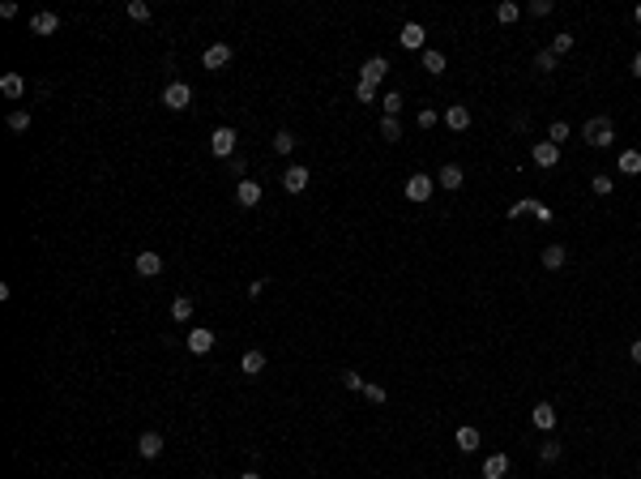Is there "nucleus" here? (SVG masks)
<instances>
[{"label":"nucleus","instance_id":"nucleus-40","mask_svg":"<svg viewBox=\"0 0 641 479\" xmlns=\"http://www.w3.org/2000/svg\"><path fill=\"white\" fill-rule=\"evenodd\" d=\"M552 51H556V56H564V51H573V34H556V39H552Z\"/></svg>","mask_w":641,"mask_h":479},{"label":"nucleus","instance_id":"nucleus-31","mask_svg":"<svg viewBox=\"0 0 641 479\" xmlns=\"http://www.w3.org/2000/svg\"><path fill=\"white\" fill-rule=\"evenodd\" d=\"M534 69H539V73H552V69H556V51H552V47H543L539 56H534Z\"/></svg>","mask_w":641,"mask_h":479},{"label":"nucleus","instance_id":"nucleus-16","mask_svg":"<svg viewBox=\"0 0 641 479\" xmlns=\"http://www.w3.org/2000/svg\"><path fill=\"white\" fill-rule=\"evenodd\" d=\"M445 124H449L453 133H466V129H470V108H466V103H453V108L445 112Z\"/></svg>","mask_w":641,"mask_h":479},{"label":"nucleus","instance_id":"nucleus-42","mask_svg":"<svg viewBox=\"0 0 641 479\" xmlns=\"http://www.w3.org/2000/svg\"><path fill=\"white\" fill-rule=\"evenodd\" d=\"M0 18H18V0H5V5H0Z\"/></svg>","mask_w":641,"mask_h":479},{"label":"nucleus","instance_id":"nucleus-19","mask_svg":"<svg viewBox=\"0 0 641 479\" xmlns=\"http://www.w3.org/2000/svg\"><path fill=\"white\" fill-rule=\"evenodd\" d=\"M505 475H509V454L484 458V479H505Z\"/></svg>","mask_w":641,"mask_h":479},{"label":"nucleus","instance_id":"nucleus-4","mask_svg":"<svg viewBox=\"0 0 641 479\" xmlns=\"http://www.w3.org/2000/svg\"><path fill=\"white\" fill-rule=\"evenodd\" d=\"M193 103V90L184 86V82H171V86H163V108L167 112H184Z\"/></svg>","mask_w":641,"mask_h":479},{"label":"nucleus","instance_id":"nucleus-26","mask_svg":"<svg viewBox=\"0 0 641 479\" xmlns=\"http://www.w3.org/2000/svg\"><path fill=\"white\" fill-rule=\"evenodd\" d=\"M381 112H385L389 120H398V112H402V94H398V90H389V94L381 98Z\"/></svg>","mask_w":641,"mask_h":479},{"label":"nucleus","instance_id":"nucleus-10","mask_svg":"<svg viewBox=\"0 0 641 479\" xmlns=\"http://www.w3.org/2000/svg\"><path fill=\"white\" fill-rule=\"evenodd\" d=\"M530 158H534V167H556V163H560V146H552V141H534Z\"/></svg>","mask_w":641,"mask_h":479},{"label":"nucleus","instance_id":"nucleus-6","mask_svg":"<svg viewBox=\"0 0 641 479\" xmlns=\"http://www.w3.org/2000/svg\"><path fill=\"white\" fill-rule=\"evenodd\" d=\"M231 65V43H214V47H205V56H201V69H227Z\"/></svg>","mask_w":641,"mask_h":479},{"label":"nucleus","instance_id":"nucleus-32","mask_svg":"<svg viewBox=\"0 0 641 479\" xmlns=\"http://www.w3.org/2000/svg\"><path fill=\"white\" fill-rule=\"evenodd\" d=\"M381 137H385V141H402V124L389 120V116H381Z\"/></svg>","mask_w":641,"mask_h":479},{"label":"nucleus","instance_id":"nucleus-43","mask_svg":"<svg viewBox=\"0 0 641 479\" xmlns=\"http://www.w3.org/2000/svg\"><path fill=\"white\" fill-rule=\"evenodd\" d=\"M436 124V112H419V129H432Z\"/></svg>","mask_w":641,"mask_h":479},{"label":"nucleus","instance_id":"nucleus-28","mask_svg":"<svg viewBox=\"0 0 641 479\" xmlns=\"http://www.w3.org/2000/svg\"><path fill=\"white\" fill-rule=\"evenodd\" d=\"M171 317H176V321H188V317H193V300H188V295H176V300H171Z\"/></svg>","mask_w":641,"mask_h":479},{"label":"nucleus","instance_id":"nucleus-22","mask_svg":"<svg viewBox=\"0 0 641 479\" xmlns=\"http://www.w3.org/2000/svg\"><path fill=\"white\" fill-rule=\"evenodd\" d=\"M240 368L248 372V377H257V372H265V351H244Z\"/></svg>","mask_w":641,"mask_h":479},{"label":"nucleus","instance_id":"nucleus-23","mask_svg":"<svg viewBox=\"0 0 641 479\" xmlns=\"http://www.w3.org/2000/svg\"><path fill=\"white\" fill-rule=\"evenodd\" d=\"M522 18V5H513V0H505V5H496V22L500 26H513Z\"/></svg>","mask_w":641,"mask_h":479},{"label":"nucleus","instance_id":"nucleus-15","mask_svg":"<svg viewBox=\"0 0 641 479\" xmlns=\"http://www.w3.org/2000/svg\"><path fill=\"white\" fill-rule=\"evenodd\" d=\"M530 419H534V428H539V433H552V428H556V407H552V402H539V407L530 411Z\"/></svg>","mask_w":641,"mask_h":479},{"label":"nucleus","instance_id":"nucleus-13","mask_svg":"<svg viewBox=\"0 0 641 479\" xmlns=\"http://www.w3.org/2000/svg\"><path fill=\"white\" fill-rule=\"evenodd\" d=\"M235 205H244V210L261 205V184H257V180H240V189H235Z\"/></svg>","mask_w":641,"mask_h":479},{"label":"nucleus","instance_id":"nucleus-1","mask_svg":"<svg viewBox=\"0 0 641 479\" xmlns=\"http://www.w3.org/2000/svg\"><path fill=\"white\" fill-rule=\"evenodd\" d=\"M581 141L585 146H595V150H603V146H611L616 141V124L607 120V116H590L581 124Z\"/></svg>","mask_w":641,"mask_h":479},{"label":"nucleus","instance_id":"nucleus-38","mask_svg":"<svg viewBox=\"0 0 641 479\" xmlns=\"http://www.w3.org/2000/svg\"><path fill=\"white\" fill-rule=\"evenodd\" d=\"M560 454H564V449H560V441H543V449H539V458H543V462H560Z\"/></svg>","mask_w":641,"mask_h":479},{"label":"nucleus","instance_id":"nucleus-20","mask_svg":"<svg viewBox=\"0 0 641 479\" xmlns=\"http://www.w3.org/2000/svg\"><path fill=\"white\" fill-rule=\"evenodd\" d=\"M0 94H5V98H22L26 94V77L22 73H5V77H0Z\"/></svg>","mask_w":641,"mask_h":479},{"label":"nucleus","instance_id":"nucleus-29","mask_svg":"<svg viewBox=\"0 0 641 479\" xmlns=\"http://www.w3.org/2000/svg\"><path fill=\"white\" fill-rule=\"evenodd\" d=\"M569 137H573V129H569V124H564V120H556V124H552V129H548V141H552V146H564V141H569Z\"/></svg>","mask_w":641,"mask_h":479},{"label":"nucleus","instance_id":"nucleus-17","mask_svg":"<svg viewBox=\"0 0 641 479\" xmlns=\"http://www.w3.org/2000/svg\"><path fill=\"white\" fill-rule=\"evenodd\" d=\"M137 454L141 458H158L163 454V433H141L137 437Z\"/></svg>","mask_w":641,"mask_h":479},{"label":"nucleus","instance_id":"nucleus-21","mask_svg":"<svg viewBox=\"0 0 641 479\" xmlns=\"http://www.w3.org/2000/svg\"><path fill=\"white\" fill-rule=\"evenodd\" d=\"M539 261H543V270H560V265L569 261V253H564V244H548L539 253Z\"/></svg>","mask_w":641,"mask_h":479},{"label":"nucleus","instance_id":"nucleus-9","mask_svg":"<svg viewBox=\"0 0 641 479\" xmlns=\"http://www.w3.org/2000/svg\"><path fill=\"white\" fill-rule=\"evenodd\" d=\"M133 274L137 279H158V274H163V257H158V253H137Z\"/></svg>","mask_w":641,"mask_h":479},{"label":"nucleus","instance_id":"nucleus-37","mask_svg":"<svg viewBox=\"0 0 641 479\" xmlns=\"http://www.w3.org/2000/svg\"><path fill=\"white\" fill-rule=\"evenodd\" d=\"M522 13H530V18H548V13H552V0H530Z\"/></svg>","mask_w":641,"mask_h":479},{"label":"nucleus","instance_id":"nucleus-35","mask_svg":"<svg viewBox=\"0 0 641 479\" xmlns=\"http://www.w3.org/2000/svg\"><path fill=\"white\" fill-rule=\"evenodd\" d=\"M129 18L133 22H150V5L145 0H129Z\"/></svg>","mask_w":641,"mask_h":479},{"label":"nucleus","instance_id":"nucleus-45","mask_svg":"<svg viewBox=\"0 0 641 479\" xmlns=\"http://www.w3.org/2000/svg\"><path fill=\"white\" fill-rule=\"evenodd\" d=\"M633 77H641V51L633 56Z\"/></svg>","mask_w":641,"mask_h":479},{"label":"nucleus","instance_id":"nucleus-34","mask_svg":"<svg viewBox=\"0 0 641 479\" xmlns=\"http://www.w3.org/2000/svg\"><path fill=\"white\" fill-rule=\"evenodd\" d=\"M9 129H13V133H26V129H30V112H22V108L9 112Z\"/></svg>","mask_w":641,"mask_h":479},{"label":"nucleus","instance_id":"nucleus-12","mask_svg":"<svg viewBox=\"0 0 641 479\" xmlns=\"http://www.w3.org/2000/svg\"><path fill=\"white\" fill-rule=\"evenodd\" d=\"M436 184H441V189H449V193H458V189L466 184V172H462L458 163H445V167L436 172Z\"/></svg>","mask_w":641,"mask_h":479},{"label":"nucleus","instance_id":"nucleus-30","mask_svg":"<svg viewBox=\"0 0 641 479\" xmlns=\"http://www.w3.org/2000/svg\"><path fill=\"white\" fill-rule=\"evenodd\" d=\"M274 150H278V154H291V150H295V133H291V129H278V133H274Z\"/></svg>","mask_w":641,"mask_h":479},{"label":"nucleus","instance_id":"nucleus-39","mask_svg":"<svg viewBox=\"0 0 641 479\" xmlns=\"http://www.w3.org/2000/svg\"><path fill=\"white\" fill-rule=\"evenodd\" d=\"M342 385H347V390H363L368 381L359 377V372H355V368H347V372H342Z\"/></svg>","mask_w":641,"mask_h":479},{"label":"nucleus","instance_id":"nucleus-11","mask_svg":"<svg viewBox=\"0 0 641 479\" xmlns=\"http://www.w3.org/2000/svg\"><path fill=\"white\" fill-rule=\"evenodd\" d=\"M184 347L193 351V355H209L214 351V330H205V326H197L188 338H184Z\"/></svg>","mask_w":641,"mask_h":479},{"label":"nucleus","instance_id":"nucleus-24","mask_svg":"<svg viewBox=\"0 0 641 479\" xmlns=\"http://www.w3.org/2000/svg\"><path fill=\"white\" fill-rule=\"evenodd\" d=\"M402 47H423V26H419V22H406V26H402Z\"/></svg>","mask_w":641,"mask_h":479},{"label":"nucleus","instance_id":"nucleus-18","mask_svg":"<svg viewBox=\"0 0 641 479\" xmlns=\"http://www.w3.org/2000/svg\"><path fill=\"white\" fill-rule=\"evenodd\" d=\"M616 172H624V176H641V150H620Z\"/></svg>","mask_w":641,"mask_h":479},{"label":"nucleus","instance_id":"nucleus-7","mask_svg":"<svg viewBox=\"0 0 641 479\" xmlns=\"http://www.w3.org/2000/svg\"><path fill=\"white\" fill-rule=\"evenodd\" d=\"M522 215H539V219L548 223V219H552V210H548L543 201H534V197H522L517 205H509V215H505V219L513 223V219H522Z\"/></svg>","mask_w":641,"mask_h":479},{"label":"nucleus","instance_id":"nucleus-25","mask_svg":"<svg viewBox=\"0 0 641 479\" xmlns=\"http://www.w3.org/2000/svg\"><path fill=\"white\" fill-rule=\"evenodd\" d=\"M458 449H462V454H474V449H479V428H458Z\"/></svg>","mask_w":641,"mask_h":479},{"label":"nucleus","instance_id":"nucleus-46","mask_svg":"<svg viewBox=\"0 0 641 479\" xmlns=\"http://www.w3.org/2000/svg\"><path fill=\"white\" fill-rule=\"evenodd\" d=\"M240 479H261V475H257V471H244V475H240Z\"/></svg>","mask_w":641,"mask_h":479},{"label":"nucleus","instance_id":"nucleus-41","mask_svg":"<svg viewBox=\"0 0 641 479\" xmlns=\"http://www.w3.org/2000/svg\"><path fill=\"white\" fill-rule=\"evenodd\" d=\"M355 98H359V103H377V86H363V82H359V86H355Z\"/></svg>","mask_w":641,"mask_h":479},{"label":"nucleus","instance_id":"nucleus-47","mask_svg":"<svg viewBox=\"0 0 641 479\" xmlns=\"http://www.w3.org/2000/svg\"><path fill=\"white\" fill-rule=\"evenodd\" d=\"M633 22H637V26H641V5H637V9H633Z\"/></svg>","mask_w":641,"mask_h":479},{"label":"nucleus","instance_id":"nucleus-27","mask_svg":"<svg viewBox=\"0 0 641 479\" xmlns=\"http://www.w3.org/2000/svg\"><path fill=\"white\" fill-rule=\"evenodd\" d=\"M423 69L432 73V77H441V73H445V56H441V51H423Z\"/></svg>","mask_w":641,"mask_h":479},{"label":"nucleus","instance_id":"nucleus-3","mask_svg":"<svg viewBox=\"0 0 641 479\" xmlns=\"http://www.w3.org/2000/svg\"><path fill=\"white\" fill-rule=\"evenodd\" d=\"M385 77H389V60H385V56H368V60H363V69H359V82H363V86H381Z\"/></svg>","mask_w":641,"mask_h":479},{"label":"nucleus","instance_id":"nucleus-36","mask_svg":"<svg viewBox=\"0 0 641 479\" xmlns=\"http://www.w3.org/2000/svg\"><path fill=\"white\" fill-rule=\"evenodd\" d=\"M359 394H363V398H368V402H377V407H381V402H385V398H389V394H385V385H372V381H368V385H363V390H359Z\"/></svg>","mask_w":641,"mask_h":479},{"label":"nucleus","instance_id":"nucleus-2","mask_svg":"<svg viewBox=\"0 0 641 479\" xmlns=\"http://www.w3.org/2000/svg\"><path fill=\"white\" fill-rule=\"evenodd\" d=\"M402 193H406V201H415V205H423L427 197H432V193H436V180H432V176H427V172H415V176L406 180V189H402Z\"/></svg>","mask_w":641,"mask_h":479},{"label":"nucleus","instance_id":"nucleus-8","mask_svg":"<svg viewBox=\"0 0 641 479\" xmlns=\"http://www.w3.org/2000/svg\"><path fill=\"white\" fill-rule=\"evenodd\" d=\"M308 180H312V172H308L304 163H291V167L283 172V189H287L291 197H295V193H304V189H308Z\"/></svg>","mask_w":641,"mask_h":479},{"label":"nucleus","instance_id":"nucleus-14","mask_svg":"<svg viewBox=\"0 0 641 479\" xmlns=\"http://www.w3.org/2000/svg\"><path fill=\"white\" fill-rule=\"evenodd\" d=\"M56 30H60V18H56V13L39 9V13L30 18V34H56Z\"/></svg>","mask_w":641,"mask_h":479},{"label":"nucleus","instance_id":"nucleus-33","mask_svg":"<svg viewBox=\"0 0 641 479\" xmlns=\"http://www.w3.org/2000/svg\"><path fill=\"white\" fill-rule=\"evenodd\" d=\"M590 189H595V193H599V197H611V189H616V180H611V176H607V172H599V176H595V180H590Z\"/></svg>","mask_w":641,"mask_h":479},{"label":"nucleus","instance_id":"nucleus-44","mask_svg":"<svg viewBox=\"0 0 641 479\" xmlns=\"http://www.w3.org/2000/svg\"><path fill=\"white\" fill-rule=\"evenodd\" d=\"M628 355H633V364H641V343H633V347H628Z\"/></svg>","mask_w":641,"mask_h":479},{"label":"nucleus","instance_id":"nucleus-5","mask_svg":"<svg viewBox=\"0 0 641 479\" xmlns=\"http://www.w3.org/2000/svg\"><path fill=\"white\" fill-rule=\"evenodd\" d=\"M209 154H219V158H235V129H214L209 133Z\"/></svg>","mask_w":641,"mask_h":479}]
</instances>
